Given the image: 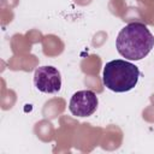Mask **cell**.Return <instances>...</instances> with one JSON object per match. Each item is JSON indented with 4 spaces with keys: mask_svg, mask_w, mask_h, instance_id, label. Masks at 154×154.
I'll return each mask as SVG.
<instances>
[{
    "mask_svg": "<svg viewBox=\"0 0 154 154\" xmlns=\"http://www.w3.org/2000/svg\"><path fill=\"white\" fill-rule=\"evenodd\" d=\"M154 47V36L140 22H132L125 25L118 34L116 48L118 53L129 60H141L149 54Z\"/></svg>",
    "mask_w": 154,
    "mask_h": 154,
    "instance_id": "1",
    "label": "cell"
},
{
    "mask_svg": "<svg viewBox=\"0 0 154 154\" xmlns=\"http://www.w3.org/2000/svg\"><path fill=\"white\" fill-rule=\"evenodd\" d=\"M138 67L123 59H116L106 63L102 71L103 85L116 93H125L134 89L138 82Z\"/></svg>",
    "mask_w": 154,
    "mask_h": 154,
    "instance_id": "2",
    "label": "cell"
},
{
    "mask_svg": "<svg viewBox=\"0 0 154 154\" xmlns=\"http://www.w3.org/2000/svg\"><path fill=\"white\" fill-rule=\"evenodd\" d=\"M34 84L41 93L55 94L61 88L60 72L53 66H41L35 70Z\"/></svg>",
    "mask_w": 154,
    "mask_h": 154,
    "instance_id": "3",
    "label": "cell"
},
{
    "mask_svg": "<svg viewBox=\"0 0 154 154\" xmlns=\"http://www.w3.org/2000/svg\"><path fill=\"white\" fill-rule=\"evenodd\" d=\"M97 105L99 100L93 90H79L71 96L69 109L76 117H89L96 111Z\"/></svg>",
    "mask_w": 154,
    "mask_h": 154,
    "instance_id": "4",
    "label": "cell"
}]
</instances>
